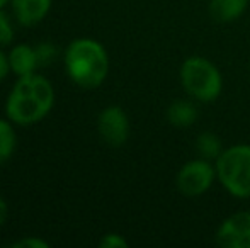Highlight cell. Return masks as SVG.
<instances>
[{
	"mask_svg": "<svg viewBox=\"0 0 250 248\" xmlns=\"http://www.w3.org/2000/svg\"><path fill=\"white\" fill-rule=\"evenodd\" d=\"M55 106V89L46 76L31 73L19 76L5 100V116L17 126L43 121Z\"/></svg>",
	"mask_w": 250,
	"mask_h": 248,
	"instance_id": "cell-1",
	"label": "cell"
},
{
	"mask_svg": "<svg viewBox=\"0 0 250 248\" xmlns=\"http://www.w3.org/2000/svg\"><path fill=\"white\" fill-rule=\"evenodd\" d=\"M65 70L80 89L92 90L104 83L109 73V55L99 41L77 38L65 50Z\"/></svg>",
	"mask_w": 250,
	"mask_h": 248,
	"instance_id": "cell-2",
	"label": "cell"
},
{
	"mask_svg": "<svg viewBox=\"0 0 250 248\" xmlns=\"http://www.w3.org/2000/svg\"><path fill=\"white\" fill-rule=\"evenodd\" d=\"M216 179L237 199H250V145L240 143L225 148L214 160Z\"/></svg>",
	"mask_w": 250,
	"mask_h": 248,
	"instance_id": "cell-3",
	"label": "cell"
},
{
	"mask_svg": "<svg viewBox=\"0 0 250 248\" xmlns=\"http://www.w3.org/2000/svg\"><path fill=\"white\" fill-rule=\"evenodd\" d=\"M179 76L188 95L198 102H214L223 90L221 72L204 57H189L184 60Z\"/></svg>",
	"mask_w": 250,
	"mask_h": 248,
	"instance_id": "cell-4",
	"label": "cell"
},
{
	"mask_svg": "<svg viewBox=\"0 0 250 248\" xmlns=\"http://www.w3.org/2000/svg\"><path fill=\"white\" fill-rule=\"evenodd\" d=\"M214 180H218L216 167L211 163V160L201 156L196 160H189L179 169L175 175V186L186 197H199L209 191Z\"/></svg>",
	"mask_w": 250,
	"mask_h": 248,
	"instance_id": "cell-5",
	"label": "cell"
},
{
	"mask_svg": "<svg viewBox=\"0 0 250 248\" xmlns=\"http://www.w3.org/2000/svg\"><path fill=\"white\" fill-rule=\"evenodd\" d=\"M97 131L109 146H123L129 138V119L125 109L109 106L101 111L97 117Z\"/></svg>",
	"mask_w": 250,
	"mask_h": 248,
	"instance_id": "cell-6",
	"label": "cell"
},
{
	"mask_svg": "<svg viewBox=\"0 0 250 248\" xmlns=\"http://www.w3.org/2000/svg\"><path fill=\"white\" fill-rule=\"evenodd\" d=\"M216 243L223 248H250V211L228 216L218 226Z\"/></svg>",
	"mask_w": 250,
	"mask_h": 248,
	"instance_id": "cell-7",
	"label": "cell"
},
{
	"mask_svg": "<svg viewBox=\"0 0 250 248\" xmlns=\"http://www.w3.org/2000/svg\"><path fill=\"white\" fill-rule=\"evenodd\" d=\"M53 0H10L12 14L21 26H36L51 10Z\"/></svg>",
	"mask_w": 250,
	"mask_h": 248,
	"instance_id": "cell-8",
	"label": "cell"
},
{
	"mask_svg": "<svg viewBox=\"0 0 250 248\" xmlns=\"http://www.w3.org/2000/svg\"><path fill=\"white\" fill-rule=\"evenodd\" d=\"M10 70L16 73L17 76H26L31 73H36V68L40 66L36 55V48L29 46V44H16L9 53Z\"/></svg>",
	"mask_w": 250,
	"mask_h": 248,
	"instance_id": "cell-9",
	"label": "cell"
},
{
	"mask_svg": "<svg viewBox=\"0 0 250 248\" xmlns=\"http://www.w3.org/2000/svg\"><path fill=\"white\" fill-rule=\"evenodd\" d=\"M250 0H211L209 14L216 22H233L245 14Z\"/></svg>",
	"mask_w": 250,
	"mask_h": 248,
	"instance_id": "cell-10",
	"label": "cell"
},
{
	"mask_svg": "<svg viewBox=\"0 0 250 248\" xmlns=\"http://www.w3.org/2000/svg\"><path fill=\"white\" fill-rule=\"evenodd\" d=\"M167 121L174 128L186 129L198 121V109L191 100H174L167 109Z\"/></svg>",
	"mask_w": 250,
	"mask_h": 248,
	"instance_id": "cell-11",
	"label": "cell"
},
{
	"mask_svg": "<svg viewBox=\"0 0 250 248\" xmlns=\"http://www.w3.org/2000/svg\"><path fill=\"white\" fill-rule=\"evenodd\" d=\"M12 124V121L0 117V163L7 162L16 152L17 136Z\"/></svg>",
	"mask_w": 250,
	"mask_h": 248,
	"instance_id": "cell-12",
	"label": "cell"
},
{
	"mask_svg": "<svg viewBox=\"0 0 250 248\" xmlns=\"http://www.w3.org/2000/svg\"><path fill=\"white\" fill-rule=\"evenodd\" d=\"M198 152L203 158L206 160H216L220 156V153L223 152V145H221V139L218 134L211 131H203L201 134L198 136Z\"/></svg>",
	"mask_w": 250,
	"mask_h": 248,
	"instance_id": "cell-13",
	"label": "cell"
},
{
	"mask_svg": "<svg viewBox=\"0 0 250 248\" xmlns=\"http://www.w3.org/2000/svg\"><path fill=\"white\" fill-rule=\"evenodd\" d=\"M14 39V27L10 22L9 14L0 9V46H7Z\"/></svg>",
	"mask_w": 250,
	"mask_h": 248,
	"instance_id": "cell-14",
	"label": "cell"
},
{
	"mask_svg": "<svg viewBox=\"0 0 250 248\" xmlns=\"http://www.w3.org/2000/svg\"><path fill=\"white\" fill-rule=\"evenodd\" d=\"M36 48V55H38V61L41 65H50L51 61H55V58L58 57V50L53 43H40Z\"/></svg>",
	"mask_w": 250,
	"mask_h": 248,
	"instance_id": "cell-15",
	"label": "cell"
},
{
	"mask_svg": "<svg viewBox=\"0 0 250 248\" xmlns=\"http://www.w3.org/2000/svg\"><path fill=\"white\" fill-rule=\"evenodd\" d=\"M99 247L101 248H128L129 243L123 235H118V233H107V235H104L101 238Z\"/></svg>",
	"mask_w": 250,
	"mask_h": 248,
	"instance_id": "cell-16",
	"label": "cell"
},
{
	"mask_svg": "<svg viewBox=\"0 0 250 248\" xmlns=\"http://www.w3.org/2000/svg\"><path fill=\"white\" fill-rule=\"evenodd\" d=\"M12 248H50V243L38 236H26L12 243Z\"/></svg>",
	"mask_w": 250,
	"mask_h": 248,
	"instance_id": "cell-17",
	"label": "cell"
},
{
	"mask_svg": "<svg viewBox=\"0 0 250 248\" xmlns=\"http://www.w3.org/2000/svg\"><path fill=\"white\" fill-rule=\"evenodd\" d=\"M12 72L10 70V61H9V55H5L2 50H0V82L3 78H7V75Z\"/></svg>",
	"mask_w": 250,
	"mask_h": 248,
	"instance_id": "cell-18",
	"label": "cell"
},
{
	"mask_svg": "<svg viewBox=\"0 0 250 248\" xmlns=\"http://www.w3.org/2000/svg\"><path fill=\"white\" fill-rule=\"evenodd\" d=\"M7 216H9V206H7V202L0 197V226L5 223Z\"/></svg>",
	"mask_w": 250,
	"mask_h": 248,
	"instance_id": "cell-19",
	"label": "cell"
},
{
	"mask_svg": "<svg viewBox=\"0 0 250 248\" xmlns=\"http://www.w3.org/2000/svg\"><path fill=\"white\" fill-rule=\"evenodd\" d=\"M7 3H10V0H0V9H3Z\"/></svg>",
	"mask_w": 250,
	"mask_h": 248,
	"instance_id": "cell-20",
	"label": "cell"
}]
</instances>
